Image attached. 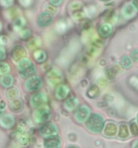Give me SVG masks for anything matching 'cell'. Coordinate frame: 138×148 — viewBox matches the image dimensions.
Masks as SVG:
<instances>
[{
  "instance_id": "obj_7",
  "label": "cell",
  "mask_w": 138,
  "mask_h": 148,
  "mask_svg": "<svg viewBox=\"0 0 138 148\" xmlns=\"http://www.w3.org/2000/svg\"><path fill=\"white\" fill-rule=\"evenodd\" d=\"M57 127L53 124H46L41 128V134L43 136H54L57 133Z\"/></svg>"
},
{
  "instance_id": "obj_21",
  "label": "cell",
  "mask_w": 138,
  "mask_h": 148,
  "mask_svg": "<svg viewBox=\"0 0 138 148\" xmlns=\"http://www.w3.org/2000/svg\"><path fill=\"white\" fill-rule=\"evenodd\" d=\"M10 71V66L8 64H6L4 62H0V74L4 75L7 74Z\"/></svg>"
},
{
  "instance_id": "obj_32",
  "label": "cell",
  "mask_w": 138,
  "mask_h": 148,
  "mask_svg": "<svg viewBox=\"0 0 138 148\" xmlns=\"http://www.w3.org/2000/svg\"><path fill=\"white\" fill-rule=\"evenodd\" d=\"M1 27H2V26H1V24H0V29H1Z\"/></svg>"
},
{
  "instance_id": "obj_10",
  "label": "cell",
  "mask_w": 138,
  "mask_h": 148,
  "mask_svg": "<svg viewBox=\"0 0 138 148\" xmlns=\"http://www.w3.org/2000/svg\"><path fill=\"white\" fill-rule=\"evenodd\" d=\"M14 123L13 117L12 115H5L0 119V124H1L4 127H12Z\"/></svg>"
},
{
  "instance_id": "obj_33",
  "label": "cell",
  "mask_w": 138,
  "mask_h": 148,
  "mask_svg": "<svg viewBox=\"0 0 138 148\" xmlns=\"http://www.w3.org/2000/svg\"><path fill=\"white\" fill-rule=\"evenodd\" d=\"M137 123H138V116H137Z\"/></svg>"
},
{
  "instance_id": "obj_29",
  "label": "cell",
  "mask_w": 138,
  "mask_h": 148,
  "mask_svg": "<svg viewBox=\"0 0 138 148\" xmlns=\"http://www.w3.org/2000/svg\"><path fill=\"white\" fill-rule=\"evenodd\" d=\"M133 148H138V140H137V142H135V143H134Z\"/></svg>"
},
{
  "instance_id": "obj_5",
  "label": "cell",
  "mask_w": 138,
  "mask_h": 148,
  "mask_svg": "<svg viewBox=\"0 0 138 148\" xmlns=\"http://www.w3.org/2000/svg\"><path fill=\"white\" fill-rule=\"evenodd\" d=\"M49 116H50V112L48 109L37 110L34 113V118H35L36 122H39V123L46 122L49 118Z\"/></svg>"
},
{
  "instance_id": "obj_13",
  "label": "cell",
  "mask_w": 138,
  "mask_h": 148,
  "mask_svg": "<svg viewBox=\"0 0 138 148\" xmlns=\"http://www.w3.org/2000/svg\"><path fill=\"white\" fill-rule=\"evenodd\" d=\"M78 106V99H76L75 97H72V98H69L64 104L65 109L67 110H75Z\"/></svg>"
},
{
  "instance_id": "obj_18",
  "label": "cell",
  "mask_w": 138,
  "mask_h": 148,
  "mask_svg": "<svg viewBox=\"0 0 138 148\" xmlns=\"http://www.w3.org/2000/svg\"><path fill=\"white\" fill-rule=\"evenodd\" d=\"M34 58H35V60L38 61V62H43V61L46 60V55L45 54V52H43V51H37L35 53Z\"/></svg>"
},
{
  "instance_id": "obj_8",
  "label": "cell",
  "mask_w": 138,
  "mask_h": 148,
  "mask_svg": "<svg viewBox=\"0 0 138 148\" xmlns=\"http://www.w3.org/2000/svg\"><path fill=\"white\" fill-rule=\"evenodd\" d=\"M61 140L58 137L51 136L45 140L46 148H60Z\"/></svg>"
},
{
  "instance_id": "obj_1",
  "label": "cell",
  "mask_w": 138,
  "mask_h": 148,
  "mask_svg": "<svg viewBox=\"0 0 138 148\" xmlns=\"http://www.w3.org/2000/svg\"><path fill=\"white\" fill-rule=\"evenodd\" d=\"M103 125H104L103 118L100 115L96 113L91 115L88 119V122H87V127L93 132L101 131V129L103 128Z\"/></svg>"
},
{
  "instance_id": "obj_27",
  "label": "cell",
  "mask_w": 138,
  "mask_h": 148,
  "mask_svg": "<svg viewBox=\"0 0 138 148\" xmlns=\"http://www.w3.org/2000/svg\"><path fill=\"white\" fill-rule=\"evenodd\" d=\"M50 2H51V4H53V5L59 6V5H61V0H50Z\"/></svg>"
},
{
  "instance_id": "obj_16",
  "label": "cell",
  "mask_w": 138,
  "mask_h": 148,
  "mask_svg": "<svg viewBox=\"0 0 138 148\" xmlns=\"http://www.w3.org/2000/svg\"><path fill=\"white\" fill-rule=\"evenodd\" d=\"M87 93H88V96L91 97V98H95V97H97V95H99V90L97 86H92V87L88 90Z\"/></svg>"
},
{
  "instance_id": "obj_24",
  "label": "cell",
  "mask_w": 138,
  "mask_h": 148,
  "mask_svg": "<svg viewBox=\"0 0 138 148\" xmlns=\"http://www.w3.org/2000/svg\"><path fill=\"white\" fill-rule=\"evenodd\" d=\"M0 3L5 6V7H9L12 4V0H0Z\"/></svg>"
},
{
  "instance_id": "obj_4",
  "label": "cell",
  "mask_w": 138,
  "mask_h": 148,
  "mask_svg": "<svg viewBox=\"0 0 138 148\" xmlns=\"http://www.w3.org/2000/svg\"><path fill=\"white\" fill-rule=\"evenodd\" d=\"M89 115V108L86 106H81L77 109L75 112V117L79 122H84Z\"/></svg>"
},
{
  "instance_id": "obj_25",
  "label": "cell",
  "mask_w": 138,
  "mask_h": 148,
  "mask_svg": "<svg viewBox=\"0 0 138 148\" xmlns=\"http://www.w3.org/2000/svg\"><path fill=\"white\" fill-rule=\"evenodd\" d=\"M5 106H6V104H5L4 101H1V102H0V115H1L3 112H4Z\"/></svg>"
},
{
  "instance_id": "obj_20",
  "label": "cell",
  "mask_w": 138,
  "mask_h": 148,
  "mask_svg": "<svg viewBox=\"0 0 138 148\" xmlns=\"http://www.w3.org/2000/svg\"><path fill=\"white\" fill-rule=\"evenodd\" d=\"M119 136L121 138H127L129 136V130L126 125H122L120 126V130H119Z\"/></svg>"
},
{
  "instance_id": "obj_31",
  "label": "cell",
  "mask_w": 138,
  "mask_h": 148,
  "mask_svg": "<svg viewBox=\"0 0 138 148\" xmlns=\"http://www.w3.org/2000/svg\"><path fill=\"white\" fill-rule=\"evenodd\" d=\"M102 1H105V2H106V1H109V0H102Z\"/></svg>"
},
{
  "instance_id": "obj_28",
  "label": "cell",
  "mask_w": 138,
  "mask_h": 148,
  "mask_svg": "<svg viewBox=\"0 0 138 148\" xmlns=\"http://www.w3.org/2000/svg\"><path fill=\"white\" fill-rule=\"evenodd\" d=\"M5 58V51L4 49L0 47V60H3Z\"/></svg>"
},
{
  "instance_id": "obj_17",
  "label": "cell",
  "mask_w": 138,
  "mask_h": 148,
  "mask_svg": "<svg viewBox=\"0 0 138 148\" xmlns=\"http://www.w3.org/2000/svg\"><path fill=\"white\" fill-rule=\"evenodd\" d=\"M12 81H13V79L10 75H5V77H3L1 78V84L3 86H5V87H10V86H12Z\"/></svg>"
},
{
  "instance_id": "obj_6",
  "label": "cell",
  "mask_w": 138,
  "mask_h": 148,
  "mask_svg": "<svg viewBox=\"0 0 138 148\" xmlns=\"http://www.w3.org/2000/svg\"><path fill=\"white\" fill-rule=\"evenodd\" d=\"M46 100H48V98H46V96L43 93H36V95L31 96L30 103L33 107H39L43 103H46Z\"/></svg>"
},
{
  "instance_id": "obj_2",
  "label": "cell",
  "mask_w": 138,
  "mask_h": 148,
  "mask_svg": "<svg viewBox=\"0 0 138 148\" xmlns=\"http://www.w3.org/2000/svg\"><path fill=\"white\" fill-rule=\"evenodd\" d=\"M18 69H19L20 73L24 75L25 77H30L31 75L35 73V67L32 65V63L27 59L22 60L19 63H18Z\"/></svg>"
},
{
  "instance_id": "obj_12",
  "label": "cell",
  "mask_w": 138,
  "mask_h": 148,
  "mask_svg": "<svg viewBox=\"0 0 138 148\" xmlns=\"http://www.w3.org/2000/svg\"><path fill=\"white\" fill-rule=\"evenodd\" d=\"M136 13V8L133 5H127L124 10H123V14L125 15V17H132L135 15Z\"/></svg>"
},
{
  "instance_id": "obj_19",
  "label": "cell",
  "mask_w": 138,
  "mask_h": 148,
  "mask_svg": "<svg viewBox=\"0 0 138 148\" xmlns=\"http://www.w3.org/2000/svg\"><path fill=\"white\" fill-rule=\"evenodd\" d=\"M121 65L124 68H130L132 66V60H130L129 57L124 56L121 59Z\"/></svg>"
},
{
  "instance_id": "obj_15",
  "label": "cell",
  "mask_w": 138,
  "mask_h": 148,
  "mask_svg": "<svg viewBox=\"0 0 138 148\" xmlns=\"http://www.w3.org/2000/svg\"><path fill=\"white\" fill-rule=\"evenodd\" d=\"M115 133H117V125L112 123L108 124L105 127V134L108 136H114L115 135Z\"/></svg>"
},
{
  "instance_id": "obj_22",
  "label": "cell",
  "mask_w": 138,
  "mask_h": 148,
  "mask_svg": "<svg viewBox=\"0 0 138 148\" xmlns=\"http://www.w3.org/2000/svg\"><path fill=\"white\" fill-rule=\"evenodd\" d=\"M12 109L13 110H15V111L19 110L21 109V102H20V101H18V100L13 101L12 104Z\"/></svg>"
},
{
  "instance_id": "obj_26",
  "label": "cell",
  "mask_w": 138,
  "mask_h": 148,
  "mask_svg": "<svg viewBox=\"0 0 138 148\" xmlns=\"http://www.w3.org/2000/svg\"><path fill=\"white\" fill-rule=\"evenodd\" d=\"M132 58L133 59V60L138 61V52L136 51V50H133V51L132 52Z\"/></svg>"
},
{
  "instance_id": "obj_9",
  "label": "cell",
  "mask_w": 138,
  "mask_h": 148,
  "mask_svg": "<svg viewBox=\"0 0 138 148\" xmlns=\"http://www.w3.org/2000/svg\"><path fill=\"white\" fill-rule=\"evenodd\" d=\"M51 21H52V16L48 12H43L40 15L38 19V23L41 27H46L51 23Z\"/></svg>"
},
{
  "instance_id": "obj_23",
  "label": "cell",
  "mask_w": 138,
  "mask_h": 148,
  "mask_svg": "<svg viewBox=\"0 0 138 148\" xmlns=\"http://www.w3.org/2000/svg\"><path fill=\"white\" fill-rule=\"evenodd\" d=\"M130 130H132V132L134 135L138 134V125L135 124V123H132V124L130 125Z\"/></svg>"
},
{
  "instance_id": "obj_14",
  "label": "cell",
  "mask_w": 138,
  "mask_h": 148,
  "mask_svg": "<svg viewBox=\"0 0 138 148\" xmlns=\"http://www.w3.org/2000/svg\"><path fill=\"white\" fill-rule=\"evenodd\" d=\"M112 32V27L110 25H102L99 28V34L102 36V37H108L109 35L111 34Z\"/></svg>"
},
{
  "instance_id": "obj_30",
  "label": "cell",
  "mask_w": 138,
  "mask_h": 148,
  "mask_svg": "<svg viewBox=\"0 0 138 148\" xmlns=\"http://www.w3.org/2000/svg\"><path fill=\"white\" fill-rule=\"evenodd\" d=\"M69 148H77V147H74V146H71V147H69Z\"/></svg>"
},
{
  "instance_id": "obj_3",
  "label": "cell",
  "mask_w": 138,
  "mask_h": 148,
  "mask_svg": "<svg viewBox=\"0 0 138 148\" xmlns=\"http://www.w3.org/2000/svg\"><path fill=\"white\" fill-rule=\"evenodd\" d=\"M42 80L40 77H32L28 79L26 83V87L30 92H35L41 88Z\"/></svg>"
},
{
  "instance_id": "obj_11",
  "label": "cell",
  "mask_w": 138,
  "mask_h": 148,
  "mask_svg": "<svg viewBox=\"0 0 138 148\" xmlns=\"http://www.w3.org/2000/svg\"><path fill=\"white\" fill-rule=\"evenodd\" d=\"M68 92H69V90H68V88L66 87V86L61 85V86H60V87H58V89H57L56 96L59 99H63V98H65V97L67 96Z\"/></svg>"
}]
</instances>
